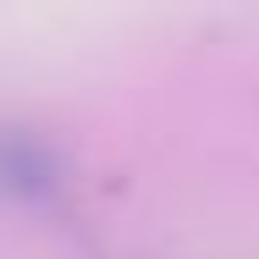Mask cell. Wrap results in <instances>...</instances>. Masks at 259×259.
Instances as JSON below:
<instances>
[{
    "instance_id": "1",
    "label": "cell",
    "mask_w": 259,
    "mask_h": 259,
    "mask_svg": "<svg viewBox=\"0 0 259 259\" xmlns=\"http://www.w3.org/2000/svg\"><path fill=\"white\" fill-rule=\"evenodd\" d=\"M0 199L33 204V209H55L66 199V160L33 127L0 121Z\"/></svg>"
}]
</instances>
